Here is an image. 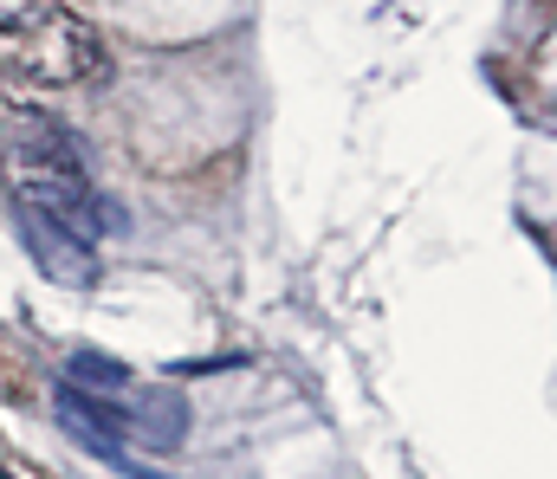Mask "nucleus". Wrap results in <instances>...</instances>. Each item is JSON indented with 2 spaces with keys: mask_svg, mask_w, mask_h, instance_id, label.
Returning <instances> with one entry per match:
<instances>
[{
  "mask_svg": "<svg viewBox=\"0 0 557 479\" xmlns=\"http://www.w3.org/2000/svg\"><path fill=\"white\" fill-rule=\"evenodd\" d=\"M13 220H20V234H26V253H33L52 279H78V286L91 279V253H85V247H72L52 220H39L33 207H13Z\"/></svg>",
  "mask_w": 557,
  "mask_h": 479,
  "instance_id": "obj_3",
  "label": "nucleus"
},
{
  "mask_svg": "<svg viewBox=\"0 0 557 479\" xmlns=\"http://www.w3.org/2000/svg\"><path fill=\"white\" fill-rule=\"evenodd\" d=\"M52 7L59 0H0V26H39V20H52Z\"/></svg>",
  "mask_w": 557,
  "mask_h": 479,
  "instance_id": "obj_7",
  "label": "nucleus"
},
{
  "mask_svg": "<svg viewBox=\"0 0 557 479\" xmlns=\"http://www.w3.org/2000/svg\"><path fill=\"white\" fill-rule=\"evenodd\" d=\"M0 479H7V474H0Z\"/></svg>",
  "mask_w": 557,
  "mask_h": 479,
  "instance_id": "obj_8",
  "label": "nucleus"
},
{
  "mask_svg": "<svg viewBox=\"0 0 557 479\" xmlns=\"http://www.w3.org/2000/svg\"><path fill=\"white\" fill-rule=\"evenodd\" d=\"M98 59H104V46H98V33L78 26V20H52V26L39 33V46L26 52V65H33L39 85H78L85 72H98Z\"/></svg>",
  "mask_w": 557,
  "mask_h": 479,
  "instance_id": "obj_1",
  "label": "nucleus"
},
{
  "mask_svg": "<svg viewBox=\"0 0 557 479\" xmlns=\"http://www.w3.org/2000/svg\"><path fill=\"white\" fill-rule=\"evenodd\" d=\"M13 150H20V162H39L46 175H78L72 130H59L46 117H13Z\"/></svg>",
  "mask_w": 557,
  "mask_h": 479,
  "instance_id": "obj_4",
  "label": "nucleus"
},
{
  "mask_svg": "<svg viewBox=\"0 0 557 479\" xmlns=\"http://www.w3.org/2000/svg\"><path fill=\"white\" fill-rule=\"evenodd\" d=\"M131 421H137L156 448H175V441L188 434V395H175V389H149V395L131 402Z\"/></svg>",
  "mask_w": 557,
  "mask_h": 479,
  "instance_id": "obj_5",
  "label": "nucleus"
},
{
  "mask_svg": "<svg viewBox=\"0 0 557 479\" xmlns=\"http://www.w3.org/2000/svg\"><path fill=\"white\" fill-rule=\"evenodd\" d=\"M59 421H65V434H78L85 454H98V461H124V448H117V408L91 402L85 389H59Z\"/></svg>",
  "mask_w": 557,
  "mask_h": 479,
  "instance_id": "obj_2",
  "label": "nucleus"
},
{
  "mask_svg": "<svg viewBox=\"0 0 557 479\" xmlns=\"http://www.w3.org/2000/svg\"><path fill=\"white\" fill-rule=\"evenodd\" d=\"M65 376H72V389L85 382V389H131V369L117 363V356H104V350H91V343H78L72 356H65Z\"/></svg>",
  "mask_w": 557,
  "mask_h": 479,
  "instance_id": "obj_6",
  "label": "nucleus"
}]
</instances>
